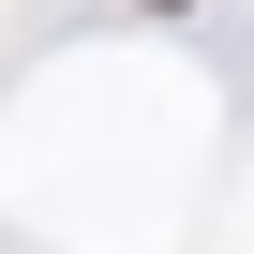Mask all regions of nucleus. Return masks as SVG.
<instances>
[]
</instances>
